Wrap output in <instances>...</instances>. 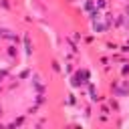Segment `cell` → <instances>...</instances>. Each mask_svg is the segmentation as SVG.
Listing matches in <instances>:
<instances>
[{
	"label": "cell",
	"instance_id": "cell-1",
	"mask_svg": "<svg viewBox=\"0 0 129 129\" xmlns=\"http://www.w3.org/2000/svg\"><path fill=\"white\" fill-rule=\"evenodd\" d=\"M93 24V30H95V34H105V32H109V28H111V24L105 20V18H101V20H95V22H91Z\"/></svg>",
	"mask_w": 129,
	"mask_h": 129
},
{
	"label": "cell",
	"instance_id": "cell-2",
	"mask_svg": "<svg viewBox=\"0 0 129 129\" xmlns=\"http://www.w3.org/2000/svg\"><path fill=\"white\" fill-rule=\"evenodd\" d=\"M71 85L77 89V87H83V85H87V81H85V77H83V71L81 69H75V75L71 77Z\"/></svg>",
	"mask_w": 129,
	"mask_h": 129
},
{
	"label": "cell",
	"instance_id": "cell-3",
	"mask_svg": "<svg viewBox=\"0 0 129 129\" xmlns=\"http://www.w3.org/2000/svg\"><path fill=\"white\" fill-rule=\"evenodd\" d=\"M87 91H89V99H91V103H101L103 101V97L99 95V91H97V87L89 81L87 83Z\"/></svg>",
	"mask_w": 129,
	"mask_h": 129
},
{
	"label": "cell",
	"instance_id": "cell-4",
	"mask_svg": "<svg viewBox=\"0 0 129 129\" xmlns=\"http://www.w3.org/2000/svg\"><path fill=\"white\" fill-rule=\"evenodd\" d=\"M4 54H6L10 60H14V58L18 56V44H14V42H12V44H8V46H6V50H4Z\"/></svg>",
	"mask_w": 129,
	"mask_h": 129
},
{
	"label": "cell",
	"instance_id": "cell-5",
	"mask_svg": "<svg viewBox=\"0 0 129 129\" xmlns=\"http://www.w3.org/2000/svg\"><path fill=\"white\" fill-rule=\"evenodd\" d=\"M107 105L111 107V111H113V113H121V105H119V101H117V97H115V95L107 101Z\"/></svg>",
	"mask_w": 129,
	"mask_h": 129
},
{
	"label": "cell",
	"instance_id": "cell-6",
	"mask_svg": "<svg viewBox=\"0 0 129 129\" xmlns=\"http://www.w3.org/2000/svg\"><path fill=\"white\" fill-rule=\"evenodd\" d=\"M24 48H26V54H28V56H32L34 46H32V40H30V34H24Z\"/></svg>",
	"mask_w": 129,
	"mask_h": 129
},
{
	"label": "cell",
	"instance_id": "cell-7",
	"mask_svg": "<svg viewBox=\"0 0 129 129\" xmlns=\"http://www.w3.org/2000/svg\"><path fill=\"white\" fill-rule=\"evenodd\" d=\"M103 18V12L99 10V8H93V10H89V20L91 22H95V20H101Z\"/></svg>",
	"mask_w": 129,
	"mask_h": 129
},
{
	"label": "cell",
	"instance_id": "cell-8",
	"mask_svg": "<svg viewBox=\"0 0 129 129\" xmlns=\"http://www.w3.org/2000/svg\"><path fill=\"white\" fill-rule=\"evenodd\" d=\"M50 69H52V73H54V75H60V73H62V67H60V62H58V60H52V62H50Z\"/></svg>",
	"mask_w": 129,
	"mask_h": 129
},
{
	"label": "cell",
	"instance_id": "cell-9",
	"mask_svg": "<svg viewBox=\"0 0 129 129\" xmlns=\"http://www.w3.org/2000/svg\"><path fill=\"white\" fill-rule=\"evenodd\" d=\"M107 6H109V2H107V0H95V8H99L101 12H103V10H107Z\"/></svg>",
	"mask_w": 129,
	"mask_h": 129
},
{
	"label": "cell",
	"instance_id": "cell-10",
	"mask_svg": "<svg viewBox=\"0 0 129 129\" xmlns=\"http://www.w3.org/2000/svg\"><path fill=\"white\" fill-rule=\"evenodd\" d=\"M95 8V0H85V4H83V12H89V10H93Z\"/></svg>",
	"mask_w": 129,
	"mask_h": 129
},
{
	"label": "cell",
	"instance_id": "cell-11",
	"mask_svg": "<svg viewBox=\"0 0 129 129\" xmlns=\"http://www.w3.org/2000/svg\"><path fill=\"white\" fill-rule=\"evenodd\" d=\"M64 75H73L75 73V64L73 62H64V71H62Z\"/></svg>",
	"mask_w": 129,
	"mask_h": 129
},
{
	"label": "cell",
	"instance_id": "cell-12",
	"mask_svg": "<svg viewBox=\"0 0 129 129\" xmlns=\"http://www.w3.org/2000/svg\"><path fill=\"white\" fill-rule=\"evenodd\" d=\"M28 77H30V69H24V71H20V75H18V79H20V81H26Z\"/></svg>",
	"mask_w": 129,
	"mask_h": 129
},
{
	"label": "cell",
	"instance_id": "cell-13",
	"mask_svg": "<svg viewBox=\"0 0 129 129\" xmlns=\"http://www.w3.org/2000/svg\"><path fill=\"white\" fill-rule=\"evenodd\" d=\"M119 73H121V77H127V75H129V62H127V60L123 62V67H121Z\"/></svg>",
	"mask_w": 129,
	"mask_h": 129
},
{
	"label": "cell",
	"instance_id": "cell-14",
	"mask_svg": "<svg viewBox=\"0 0 129 129\" xmlns=\"http://www.w3.org/2000/svg\"><path fill=\"white\" fill-rule=\"evenodd\" d=\"M67 97H69V99L64 101V105H75V103H77V99H75V95H73V93H71V95H67Z\"/></svg>",
	"mask_w": 129,
	"mask_h": 129
},
{
	"label": "cell",
	"instance_id": "cell-15",
	"mask_svg": "<svg viewBox=\"0 0 129 129\" xmlns=\"http://www.w3.org/2000/svg\"><path fill=\"white\" fill-rule=\"evenodd\" d=\"M119 50H121L123 54H129V44H127V42H123V44L119 46Z\"/></svg>",
	"mask_w": 129,
	"mask_h": 129
},
{
	"label": "cell",
	"instance_id": "cell-16",
	"mask_svg": "<svg viewBox=\"0 0 129 129\" xmlns=\"http://www.w3.org/2000/svg\"><path fill=\"white\" fill-rule=\"evenodd\" d=\"M0 8H4V10H10L12 6H10V2H8V0H0Z\"/></svg>",
	"mask_w": 129,
	"mask_h": 129
},
{
	"label": "cell",
	"instance_id": "cell-17",
	"mask_svg": "<svg viewBox=\"0 0 129 129\" xmlns=\"http://www.w3.org/2000/svg\"><path fill=\"white\" fill-rule=\"evenodd\" d=\"M81 71H83V77H85V81L89 83V81H91V73H89V69H81Z\"/></svg>",
	"mask_w": 129,
	"mask_h": 129
},
{
	"label": "cell",
	"instance_id": "cell-18",
	"mask_svg": "<svg viewBox=\"0 0 129 129\" xmlns=\"http://www.w3.org/2000/svg\"><path fill=\"white\" fill-rule=\"evenodd\" d=\"M107 121H109V115L107 113H101L99 115V123H107Z\"/></svg>",
	"mask_w": 129,
	"mask_h": 129
},
{
	"label": "cell",
	"instance_id": "cell-19",
	"mask_svg": "<svg viewBox=\"0 0 129 129\" xmlns=\"http://www.w3.org/2000/svg\"><path fill=\"white\" fill-rule=\"evenodd\" d=\"M101 64H103V67H107V64H109V58H105V56H101Z\"/></svg>",
	"mask_w": 129,
	"mask_h": 129
},
{
	"label": "cell",
	"instance_id": "cell-20",
	"mask_svg": "<svg viewBox=\"0 0 129 129\" xmlns=\"http://www.w3.org/2000/svg\"><path fill=\"white\" fill-rule=\"evenodd\" d=\"M2 115H4V107L0 105V117H2Z\"/></svg>",
	"mask_w": 129,
	"mask_h": 129
},
{
	"label": "cell",
	"instance_id": "cell-21",
	"mask_svg": "<svg viewBox=\"0 0 129 129\" xmlns=\"http://www.w3.org/2000/svg\"><path fill=\"white\" fill-rule=\"evenodd\" d=\"M125 42H127V44H129V36H127V40H125Z\"/></svg>",
	"mask_w": 129,
	"mask_h": 129
},
{
	"label": "cell",
	"instance_id": "cell-22",
	"mask_svg": "<svg viewBox=\"0 0 129 129\" xmlns=\"http://www.w3.org/2000/svg\"><path fill=\"white\" fill-rule=\"evenodd\" d=\"M127 2H129V0H127Z\"/></svg>",
	"mask_w": 129,
	"mask_h": 129
}]
</instances>
